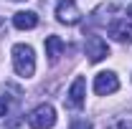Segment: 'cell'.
Wrapping results in <instances>:
<instances>
[{
    "label": "cell",
    "instance_id": "6da1fadb",
    "mask_svg": "<svg viewBox=\"0 0 132 129\" xmlns=\"http://www.w3.org/2000/svg\"><path fill=\"white\" fill-rule=\"evenodd\" d=\"M10 53H13V68H15L18 76L28 79L36 73V53L28 43H15Z\"/></svg>",
    "mask_w": 132,
    "mask_h": 129
},
{
    "label": "cell",
    "instance_id": "7a4b0ae2",
    "mask_svg": "<svg viewBox=\"0 0 132 129\" xmlns=\"http://www.w3.org/2000/svg\"><path fill=\"white\" fill-rule=\"evenodd\" d=\"M56 124V109L51 104H41L28 114V127L31 129H51Z\"/></svg>",
    "mask_w": 132,
    "mask_h": 129
},
{
    "label": "cell",
    "instance_id": "3957f363",
    "mask_svg": "<svg viewBox=\"0 0 132 129\" xmlns=\"http://www.w3.org/2000/svg\"><path fill=\"white\" fill-rule=\"evenodd\" d=\"M56 18H59V23H64V25H76V23L81 20V13H79L76 0H59V3H56Z\"/></svg>",
    "mask_w": 132,
    "mask_h": 129
},
{
    "label": "cell",
    "instance_id": "277c9868",
    "mask_svg": "<svg viewBox=\"0 0 132 129\" xmlns=\"http://www.w3.org/2000/svg\"><path fill=\"white\" fill-rule=\"evenodd\" d=\"M84 48H86V56H89L92 63H99V61H104L109 56V46H107V41L102 35H89Z\"/></svg>",
    "mask_w": 132,
    "mask_h": 129
},
{
    "label": "cell",
    "instance_id": "5b68a950",
    "mask_svg": "<svg viewBox=\"0 0 132 129\" xmlns=\"http://www.w3.org/2000/svg\"><path fill=\"white\" fill-rule=\"evenodd\" d=\"M119 89V79H117L112 71H102L94 76V94L99 96H107V94H114Z\"/></svg>",
    "mask_w": 132,
    "mask_h": 129
},
{
    "label": "cell",
    "instance_id": "8992f818",
    "mask_svg": "<svg viewBox=\"0 0 132 129\" xmlns=\"http://www.w3.org/2000/svg\"><path fill=\"white\" fill-rule=\"evenodd\" d=\"M86 91V81H84V76H76L74 79V84H71V89H69V94H66V106H71V109H81L84 106V94Z\"/></svg>",
    "mask_w": 132,
    "mask_h": 129
},
{
    "label": "cell",
    "instance_id": "52a82bcc",
    "mask_svg": "<svg viewBox=\"0 0 132 129\" xmlns=\"http://www.w3.org/2000/svg\"><path fill=\"white\" fill-rule=\"evenodd\" d=\"M109 35L117 43H130L132 41V23H127L125 18H117L109 23Z\"/></svg>",
    "mask_w": 132,
    "mask_h": 129
},
{
    "label": "cell",
    "instance_id": "ba28073f",
    "mask_svg": "<svg viewBox=\"0 0 132 129\" xmlns=\"http://www.w3.org/2000/svg\"><path fill=\"white\" fill-rule=\"evenodd\" d=\"M13 25H15L18 31H31V28L38 25V15L33 10H18L15 15H13Z\"/></svg>",
    "mask_w": 132,
    "mask_h": 129
},
{
    "label": "cell",
    "instance_id": "9c48e42d",
    "mask_svg": "<svg viewBox=\"0 0 132 129\" xmlns=\"http://www.w3.org/2000/svg\"><path fill=\"white\" fill-rule=\"evenodd\" d=\"M43 46H46V56H48V61H51V63H56L59 56L64 53V41H61L59 35H48Z\"/></svg>",
    "mask_w": 132,
    "mask_h": 129
},
{
    "label": "cell",
    "instance_id": "30bf717a",
    "mask_svg": "<svg viewBox=\"0 0 132 129\" xmlns=\"http://www.w3.org/2000/svg\"><path fill=\"white\" fill-rule=\"evenodd\" d=\"M69 129H94V124L89 119H71V127Z\"/></svg>",
    "mask_w": 132,
    "mask_h": 129
},
{
    "label": "cell",
    "instance_id": "8fae6325",
    "mask_svg": "<svg viewBox=\"0 0 132 129\" xmlns=\"http://www.w3.org/2000/svg\"><path fill=\"white\" fill-rule=\"evenodd\" d=\"M5 114H8V101L0 99V116H5Z\"/></svg>",
    "mask_w": 132,
    "mask_h": 129
},
{
    "label": "cell",
    "instance_id": "7c38bea8",
    "mask_svg": "<svg viewBox=\"0 0 132 129\" xmlns=\"http://www.w3.org/2000/svg\"><path fill=\"white\" fill-rule=\"evenodd\" d=\"M119 129H132V116H127V119L119 124Z\"/></svg>",
    "mask_w": 132,
    "mask_h": 129
},
{
    "label": "cell",
    "instance_id": "4fadbf2b",
    "mask_svg": "<svg viewBox=\"0 0 132 129\" xmlns=\"http://www.w3.org/2000/svg\"><path fill=\"white\" fill-rule=\"evenodd\" d=\"M127 15H132V5H130V8H127Z\"/></svg>",
    "mask_w": 132,
    "mask_h": 129
}]
</instances>
